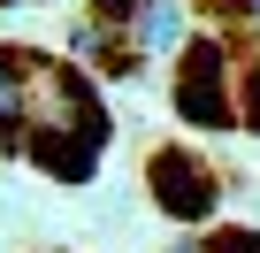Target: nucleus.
<instances>
[{
    "mask_svg": "<svg viewBox=\"0 0 260 253\" xmlns=\"http://www.w3.org/2000/svg\"><path fill=\"white\" fill-rule=\"evenodd\" d=\"M46 177L84 184L107 154V107L100 85L77 62H39V107H31V146H23Z\"/></svg>",
    "mask_w": 260,
    "mask_h": 253,
    "instance_id": "1",
    "label": "nucleus"
},
{
    "mask_svg": "<svg viewBox=\"0 0 260 253\" xmlns=\"http://www.w3.org/2000/svg\"><path fill=\"white\" fill-rule=\"evenodd\" d=\"M230 39L214 31V39H191L184 54H176V115L191 123V131H230V123H245V107H237V85H230Z\"/></svg>",
    "mask_w": 260,
    "mask_h": 253,
    "instance_id": "2",
    "label": "nucleus"
},
{
    "mask_svg": "<svg viewBox=\"0 0 260 253\" xmlns=\"http://www.w3.org/2000/svg\"><path fill=\"white\" fill-rule=\"evenodd\" d=\"M146 184H153V200H161L176 222H199V215L214 207V169H207L191 146H153V154H146Z\"/></svg>",
    "mask_w": 260,
    "mask_h": 253,
    "instance_id": "3",
    "label": "nucleus"
},
{
    "mask_svg": "<svg viewBox=\"0 0 260 253\" xmlns=\"http://www.w3.org/2000/svg\"><path fill=\"white\" fill-rule=\"evenodd\" d=\"M31 107H39V54L0 46V146L8 154L31 146Z\"/></svg>",
    "mask_w": 260,
    "mask_h": 253,
    "instance_id": "4",
    "label": "nucleus"
},
{
    "mask_svg": "<svg viewBox=\"0 0 260 253\" xmlns=\"http://www.w3.org/2000/svg\"><path fill=\"white\" fill-rule=\"evenodd\" d=\"M191 46V23H184V8H176V0H153V8L138 16V23H130V54H184Z\"/></svg>",
    "mask_w": 260,
    "mask_h": 253,
    "instance_id": "5",
    "label": "nucleus"
},
{
    "mask_svg": "<svg viewBox=\"0 0 260 253\" xmlns=\"http://www.w3.org/2000/svg\"><path fill=\"white\" fill-rule=\"evenodd\" d=\"M176 253H260V230H214V238H184Z\"/></svg>",
    "mask_w": 260,
    "mask_h": 253,
    "instance_id": "6",
    "label": "nucleus"
},
{
    "mask_svg": "<svg viewBox=\"0 0 260 253\" xmlns=\"http://www.w3.org/2000/svg\"><path fill=\"white\" fill-rule=\"evenodd\" d=\"M153 0H92V31H130Z\"/></svg>",
    "mask_w": 260,
    "mask_h": 253,
    "instance_id": "7",
    "label": "nucleus"
},
{
    "mask_svg": "<svg viewBox=\"0 0 260 253\" xmlns=\"http://www.w3.org/2000/svg\"><path fill=\"white\" fill-rule=\"evenodd\" d=\"M237 107H245V131H260V54H252L245 77H237Z\"/></svg>",
    "mask_w": 260,
    "mask_h": 253,
    "instance_id": "8",
    "label": "nucleus"
},
{
    "mask_svg": "<svg viewBox=\"0 0 260 253\" xmlns=\"http://www.w3.org/2000/svg\"><path fill=\"white\" fill-rule=\"evenodd\" d=\"M199 16H214V23H260V0H199Z\"/></svg>",
    "mask_w": 260,
    "mask_h": 253,
    "instance_id": "9",
    "label": "nucleus"
},
{
    "mask_svg": "<svg viewBox=\"0 0 260 253\" xmlns=\"http://www.w3.org/2000/svg\"><path fill=\"white\" fill-rule=\"evenodd\" d=\"M0 8H16V0H0Z\"/></svg>",
    "mask_w": 260,
    "mask_h": 253,
    "instance_id": "10",
    "label": "nucleus"
}]
</instances>
